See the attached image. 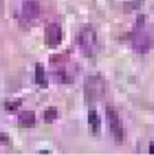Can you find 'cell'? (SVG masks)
<instances>
[{
	"label": "cell",
	"mask_w": 154,
	"mask_h": 155,
	"mask_svg": "<svg viewBox=\"0 0 154 155\" xmlns=\"http://www.w3.org/2000/svg\"><path fill=\"white\" fill-rule=\"evenodd\" d=\"M77 43L85 55H92L97 46V34L91 25L84 26L77 34Z\"/></svg>",
	"instance_id": "cell-1"
},
{
	"label": "cell",
	"mask_w": 154,
	"mask_h": 155,
	"mask_svg": "<svg viewBox=\"0 0 154 155\" xmlns=\"http://www.w3.org/2000/svg\"><path fill=\"white\" fill-rule=\"evenodd\" d=\"M105 93V81L102 76H89L84 84V96L87 101H96Z\"/></svg>",
	"instance_id": "cell-2"
},
{
	"label": "cell",
	"mask_w": 154,
	"mask_h": 155,
	"mask_svg": "<svg viewBox=\"0 0 154 155\" xmlns=\"http://www.w3.org/2000/svg\"><path fill=\"white\" fill-rule=\"evenodd\" d=\"M105 115H107V120H108V126L109 131H111L112 136H114L115 142L116 143H122L124 138V132H123V124H122V119H120L118 111L111 105H107L105 108Z\"/></svg>",
	"instance_id": "cell-3"
},
{
	"label": "cell",
	"mask_w": 154,
	"mask_h": 155,
	"mask_svg": "<svg viewBox=\"0 0 154 155\" xmlns=\"http://www.w3.org/2000/svg\"><path fill=\"white\" fill-rule=\"evenodd\" d=\"M131 46L139 54H146L147 51H150V49L153 47V38L149 32L145 31H138L132 35L131 38Z\"/></svg>",
	"instance_id": "cell-4"
},
{
	"label": "cell",
	"mask_w": 154,
	"mask_h": 155,
	"mask_svg": "<svg viewBox=\"0 0 154 155\" xmlns=\"http://www.w3.org/2000/svg\"><path fill=\"white\" fill-rule=\"evenodd\" d=\"M62 41V28L58 23H50L45 30V42L49 47H57Z\"/></svg>",
	"instance_id": "cell-5"
},
{
	"label": "cell",
	"mask_w": 154,
	"mask_h": 155,
	"mask_svg": "<svg viewBox=\"0 0 154 155\" xmlns=\"http://www.w3.org/2000/svg\"><path fill=\"white\" fill-rule=\"evenodd\" d=\"M22 14L26 19L32 20L39 16L41 14V4L38 0H25L22 4Z\"/></svg>",
	"instance_id": "cell-6"
},
{
	"label": "cell",
	"mask_w": 154,
	"mask_h": 155,
	"mask_svg": "<svg viewBox=\"0 0 154 155\" xmlns=\"http://www.w3.org/2000/svg\"><path fill=\"white\" fill-rule=\"evenodd\" d=\"M18 123H19L20 127H25V128H30L32 126H35L37 123V117H35V113L31 111H25L19 115L18 117Z\"/></svg>",
	"instance_id": "cell-7"
},
{
	"label": "cell",
	"mask_w": 154,
	"mask_h": 155,
	"mask_svg": "<svg viewBox=\"0 0 154 155\" xmlns=\"http://www.w3.org/2000/svg\"><path fill=\"white\" fill-rule=\"evenodd\" d=\"M88 123H89L91 128H92L93 134H97V131H99L100 128V117L99 115H97L96 109H91L89 113H88Z\"/></svg>",
	"instance_id": "cell-8"
},
{
	"label": "cell",
	"mask_w": 154,
	"mask_h": 155,
	"mask_svg": "<svg viewBox=\"0 0 154 155\" xmlns=\"http://www.w3.org/2000/svg\"><path fill=\"white\" fill-rule=\"evenodd\" d=\"M35 82L41 84L42 86L47 85L45 70H43V68H42V65H41V64H37V68H35Z\"/></svg>",
	"instance_id": "cell-9"
},
{
	"label": "cell",
	"mask_w": 154,
	"mask_h": 155,
	"mask_svg": "<svg viewBox=\"0 0 154 155\" xmlns=\"http://www.w3.org/2000/svg\"><path fill=\"white\" fill-rule=\"evenodd\" d=\"M57 116H58V109L55 108V107H49L45 111V113H43V117H45V120L47 123L54 121L55 119H57Z\"/></svg>",
	"instance_id": "cell-10"
},
{
	"label": "cell",
	"mask_w": 154,
	"mask_h": 155,
	"mask_svg": "<svg viewBox=\"0 0 154 155\" xmlns=\"http://www.w3.org/2000/svg\"><path fill=\"white\" fill-rule=\"evenodd\" d=\"M54 77H55V81L58 82H64V84H66V82H72L73 80L70 78L69 76H68L65 71H57V73H54Z\"/></svg>",
	"instance_id": "cell-11"
},
{
	"label": "cell",
	"mask_w": 154,
	"mask_h": 155,
	"mask_svg": "<svg viewBox=\"0 0 154 155\" xmlns=\"http://www.w3.org/2000/svg\"><path fill=\"white\" fill-rule=\"evenodd\" d=\"M20 101H16V103H11V101H7L5 103V109H7L8 112H14L18 109V107H20Z\"/></svg>",
	"instance_id": "cell-12"
},
{
	"label": "cell",
	"mask_w": 154,
	"mask_h": 155,
	"mask_svg": "<svg viewBox=\"0 0 154 155\" xmlns=\"http://www.w3.org/2000/svg\"><path fill=\"white\" fill-rule=\"evenodd\" d=\"M0 143H8V136L3 132H0Z\"/></svg>",
	"instance_id": "cell-13"
},
{
	"label": "cell",
	"mask_w": 154,
	"mask_h": 155,
	"mask_svg": "<svg viewBox=\"0 0 154 155\" xmlns=\"http://www.w3.org/2000/svg\"><path fill=\"white\" fill-rule=\"evenodd\" d=\"M149 151H150V154H154V144H152L149 147Z\"/></svg>",
	"instance_id": "cell-14"
}]
</instances>
